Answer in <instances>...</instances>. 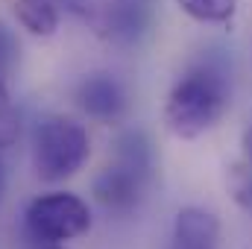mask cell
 I'll use <instances>...</instances> for the list:
<instances>
[{
    "label": "cell",
    "mask_w": 252,
    "mask_h": 249,
    "mask_svg": "<svg viewBox=\"0 0 252 249\" xmlns=\"http://www.w3.org/2000/svg\"><path fill=\"white\" fill-rule=\"evenodd\" d=\"M232 88L217 64H199L188 70L167 94L164 124L176 138H199L214 129L229 109Z\"/></svg>",
    "instance_id": "obj_1"
},
{
    "label": "cell",
    "mask_w": 252,
    "mask_h": 249,
    "mask_svg": "<svg viewBox=\"0 0 252 249\" xmlns=\"http://www.w3.org/2000/svg\"><path fill=\"white\" fill-rule=\"evenodd\" d=\"M91 156L88 129L73 118H44L32 135V164L38 179L44 182H64L76 176Z\"/></svg>",
    "instance_id": "obj_2"
},
{
    "label": "cell",
    "mask_w": 252,
    "mask_h": 249,
    "mask_svg": "<svg viewBox=\"0 0 252 249\" xmlns=\"http://www.w3.org/2000/svg\"><path fill=\"white\" fill-rule=\"evenodd\" d=\"M91 229V208L67 190L41 193L27 208V235L32 241L67 244Z\"/></svg>",
    "instance_id": "obj_3"
},
{
    "label": "cell",
    "mask_w": 252,
    "mask_h": 249,
    "mask_svg": "<svg viewBox=\"0 0 252 249\" xmlns=\"http://www.w3.org/2000/svg\"><path fill=\"white\" fill-rule=\"evenodd\" d=\"M76 103L88 118L112 124L126 112V88L112 73H91L79 82Z\"/></svg>",
    "instance_id": "obj_4"
},
{
    "label": "cell",
    "mask_w": 252,
    "mask_h": 249,
    "mask_svg": "<svg viewBox=\"0 0 252 249\" xmlns=\"http://www.w3.org/2000/svg\"><path fill=\"white\" fill-rule=\"evenodd\" d=\"M173 249H220V220L199 205L182 208L173 223Z\"/></svg>",
    "instance_id": "obj_5"
},
{
    "label": "cell",
    "mask_w": 252,
    "mask_h": 249,
    "mask_svg": "<svg viewBox=\"0 0 252 249\" xmlns=\"http://www.w3.org/2000/svg\"><path fill=\"white\" fill-rule=\"evenodd\" d=\"M144 176L129 170L126 164H112L106 167L97 179H94V196L106 205V208H115V211H126L138 202L141 196V187H144Z\"/></svg>",
    "instance_id": "obj_6"
},
{
    "label": "cell",
    "mask_w": 252,
    "mask_h": 249,
    "mask_svg": "<svg viewBox=\"0 0 252 249\" xmlns=\"http://www.w3.org/2000/svg\"><path fill=\"white\" fill-rule=\"evenodd\" d=\"M12 12L30 35L50 38L59 30V9L53 0H15Z\"/></svg>",
    "instance_id": "obj_7"
},
{
    "label": "cell",
    "mask_w": 252,
    "mask_h": 249,
    "mask_svg": "<svg viewBox=\"0 0 252 249\" xmlns=\"http://www.w3.org/2000/svg\"><path fill=\"white\" fill-rule=\"evenodd\" d=\"M118 161L126 164L129 170L141 173L144 179L150 176V167H153V150H150V141L144 138V132H126L124 138L118 141Z\"/></svg>",
    "instance_id": "obj_8"
},
{
    "label": "cell",
    "mask_w": 252,
    "mask_h": 249,
    "mask_svg": "<svg viewBox=\"0 0 252 249\" xmlns=\"http://www.w3.org/2000/svg\"><path fill=\"white\" fill-rule=\"evenodd\" d=\"M176 6L199 24H229L238 12V0H176Z\"/></svg>",
    "instance_id": "obj_9"
},
{
    "label": "cell",
    "mask_w": 252,
    "mask_h": 249,
    "mask_svg": "<svg viewBox=\"0 0 252 249\" xmlns=\"http://www.w3.org/2000/svg\"><path fill=\"white\" fill-rule=\"evenodd\" d=\"M6 79H9V73H0V150L12 147L21 135V118H18V109L12 103Z\"/></svg>",
    "instance_id": "obj_10"
},
{
    "label": "cell",
    "mask_w": 252,
    "mask_h": 249,
    "mask_svg": "<svg viewBox=\"0 0 252 249\" xmlns=\"http://www.w3.org/2000/svg\"><path fill=\"white\" fill-rule=\"evenodd\" d=\"M18 59V41H15V35L0 24V73H9L12 70V64Z\"/></svg>",
    "instance_id": "obj_11"
},
{
    "label": "cell",
    "mask_w": 252,
    "mask_h": 249,
    "mask_svg": "<svg viewBox=\"0 0 252 249\" xmlns=\"http://www.w3.org/2000/svg\"><path fill=\"white\" fill-rule=\"evenodd\" d=\"M235 199L247 208V211H252V164L247 173H241L238 179H235Z\"/></svg>",
    "instance_id": "obj_12"
},
{
    "label": "cell",
    "mask_w": 252,
    "mask_h": 249,
    "mask_svg": "<svg viewBox=\"0 0 252 249\" xmlns=\"http://www.w3.org/2000/svg\"><path fill=\"white\" fill-rule=\"evenodd\" d=\"M244 153H247V161L252 164V126L244 132Z\"/></svg>",
    "instance_id": "obj_13"
},
{
    "label": "cell",
    "mask_w": 252,
    "mask_h": 249,
    "mask_svg": "<svg viewBox=\"0 0 252 249\" xmlns=\"http://www.w3.org/2000/svg\"><path fill=\"white\" fill-rule=\"evenodd\" d=\"M32 241V238H30ZM32 249H62V244H50V241H32Z\"/></svg>",
    "instance_id": "obj_14"
},
{
    "label": "cell",
    "mask_w": 252,
    "mask_h": 249,
    "mask_svg": "<svg viewBox=\"0 0 252 249\" xmlns=\"http://www.w3.org/2000/svg\"><path fill=\"white\" fill-rule=\"evenodd\" d=\"M6 193V164H3V156H0V199Z\"/></svg>",
    "instance_id": "obj_15"
}]
</instances>
